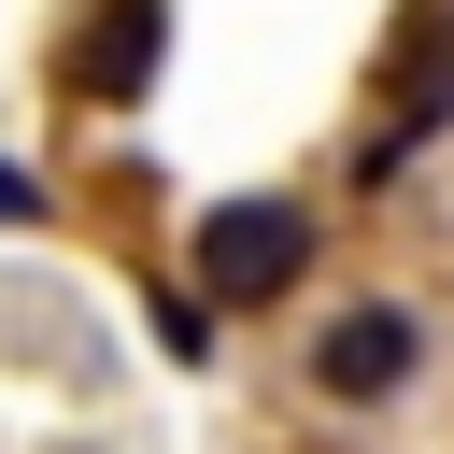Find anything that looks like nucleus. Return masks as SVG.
<instances>
[{
  "instance_id": "1",
  "label": "nucleus",
  "mask_w": 454,
  "mask_h": 454,
  "mask_svg": "<svg viewBox=\"0 0 454 454\" xmlns=\"http://www.w3.org/2000/svg\"><path fill=\"white\" fill-rule=\"evenodd\" d=\"M298 270H312V213H298V199H213V213H199V284H213V312H270V298H298Z\"/></svg>"
},
{
  "instance_id": "2",
  "label": "nucleus",
  "mask_w": 454,
  "mask_h": 454,
  "mask_svg": "<svg viewBox=\"0 0 454 454\" xmlns=\"http://www.w3.org/2000/svg\"><path fill=\"white\" fill-rule=\"evenodd\" d=\"M411 369H426V312H397V298H355L312 340V397H397Z\"/></svg>"
},
{
  "instance_id": "3",
  "label": "nucleus",
  "mask_w": 454,
  "mask_h": 454,
  "mask_svg": "<svg viewBox=\"0 0 454 454\" xmlns=\"http://www.w3.org/2000/svg\"><path fill=\"white\" fill-rule=\"evenodd\" d=\"M156 43H170V0H99V14H85V43H71V85L114 114V99H142V85H156Z\"/></svg>"
},
{
  "instance_id": "4",
  "label": "nucleus",
  "mask_w": 454,
  "mask_h": 454,
  "mask_svg": "<svg viewBox=\"0 0 454 454\" xmlns=\"http://www.w3.org/2000/svg\"><path fill=\"white\" fill-rule=\"evenodd\" d=\"M28 213H43V184H28L14 156H0V227H28Z\"/></svg>"
}]
</instances>
